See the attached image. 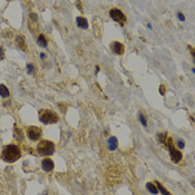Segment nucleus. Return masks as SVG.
Returning a JSON list of instances; mask_svg holds the SVG:
<instances>
[{"mask_svg": "<svg viewBox=\"0 0 195 195\" xmlns=\"http://www.w3.org/2000/svg\"><path fill=\"white\" fill-rule=\"evenodd\" d=\"M20 156H21L20 148L13 144L7 145L2 151V159L7 163H13L20 159Z\"/></svg>", "mask_w": 195, "mask_h": 195, "instance_id": "nucleus-1", "label": "nucleus"}, {"mask_svg": "<svg viewBox=\"0 0 195 195\" xmlns=\"http://www.w3.org/2000/svg\"><path fill=\"white\" fill-rule=\"evenodd\" d=\"M37 151H38V153H39L40 155L49 156L52 155V154H54V152H55V144L48 140H44L38 144Z\"/></svg>", "mask_w": 195, "mask_h": 195, "instance_id": "nucleus-2", "label": "nucleus"}, {"mask_svg": "<svg viewBox=\"0 0 195 195\" xmlns=\"http://www.w3.org/2000/svg\"><path fill=\"white\" fill-rule=\"evenodd\" d=\"M165 143L167 145L168 147V151H170V155H171V159L174 163H178V162L182 159V153L176 149L174 147V144H173V140L171 137H166L165 140Z\"/></svg>", "mask_w": 195, "mask_h": 195, "instance_id": "nucleus-3", "label": "nucleus"}, {"mask_svg": "<svg viewBox=\"0 0 195 195\" xmlns=\"http://www.w3.org/2000/svg\"><path fill=\"white\" fill-rule=\"evenodd\" d=\"M40 122L44 123V124H52V123H57L58 122V116L56 113L52 112V110H43L40 113Z\"/></svg>", "mask_w": 195, "mask_h": 195, "instance_id": "nucleus-4", "label": "nucleus"}, {"mask_svg": "<svg viewBox=\"0 0 195 195\" xmlns=\"http://www.w3.org/2000/svg\"><path fill=\"white\" fill-rule=\"evenodd\" d=\"M109 16L112 17V19L113 20H115L116 22H119L120 24V26H124L125 25V22H126V17H125V15L123 13L122 11L119 9H112L109 11Z\"/></svg>", "mask_w": 195, "mask_h": 195, "instance_id": "nucleus-5", "label": "nucleus"}, {"mask_svg": "<svg viewBox=\"0 0 195 195\" xmlns=\"http://www.w3.org/2000/svg\"><path fill=\"white\" fill-rule=\"evenodd\" d=\"M27 135L29 140H38L41 136V129L39 127H36V126H31V127L28 128Z\"/></svg>", "mask_w": 195, "mask_h": 195, "instance_id": "nucleus-6", "label": "nucleus"}, {"mask_svg": "<svg viewBox=\"0 0 195 195\" xmlns=\"http://www.w3.org/2000/svg\"><path fill=\"white\" fill-rule=\"evenodd\" d=\"M41 167H43V170L45 172H50L54 170L55 164H54V162H52L50 159H43V162H41Z\"/></svg>", "mask_w": 195, "mask_h": 195, "instance_id": "nucleus-7", "label": "nucleus"}, {"mask_svg": "<svg viewBox=\"0 0 195 195\" xmlns=\"http://www.w3.org/2000/svg\"><path fill=\"white\" fill-rule=\"evenodd\" d=\"M112 49H113V52H115L116 55H123V52H124V45L120 44L119 41H115L112 45Z\"/></svg>", "mask_w": 195, "mask_h": 195, "instance_id": "nucleus-8", "label": "nucleus"}, {"mask_svg": "<svg viewBox=\"0 0 195 195\" xmlns=\"http://www.w3.org/2000/svg\"><path fill=\"white\" fill-rule=\"evenodd\" d=\"M76 22H77V25H78V27L79 28H82V29L88 28V21H87V19L84 18V17H77Z\"/></svg>", "mask_w": 195, "mask_h": 195, "instance_id": "nucleus-9", "label": "nucleus"}, {"mask_svg": "<svg viewBox=\"0 0 195 195\" xmlns=\"http://www.w3.org/2000/svg\"><path fill=\"white\" fill-rule=\"evenodd\" d=\"M117 145H118V140H117V138L115 136H113V137H110L108 140V148H109V151H115L117 148Z\"/></svg>", "mask_w": 195, "mask_h": 195, "instance_id": "nucleus-10", "label": "nucleus"}, {"mask_svg": "<svg viewBox=\"0 0 195 195\" xmlns=\"http://www.w3.org/2000/svg\"><path fill=\"white\" fill-rule=\"evenodd\" d=\"M0 95H1V97L3 98H8L10 96V93H9V89L7 88L6 86L1 84L0 85Z\"/></svg>", "mask_w": 195, "mask_h": 195, "instance_id": "nucleus-11", "label": "nucleus"}, {"mask_svg": "<svg viewBox=\"0 0 195 195\" xmlns=\"http://www.w3.org/2000/svg\"><path fill=\"white\" fill-rule=\"evenodd\" d=\"M155 184H156V185H157V189H159V192H161V193H162V194H163V195H172L171 193L168 192L167 189H165L164 186H163V185H162L161 183H159V182H155Z\"/></svg>", "mask_w": 195, "mask_h": 195, "instance_id": "nucleus-12", "label": "nucleus"}, {"mask_svg": "<svg viewBox=\"0 0 195 195\" xmlns=\"http://www.w3.org/2000/svg\"><path fill=\"white\" fill-rule=\"evenodd\" d=\"M146 187H147V189H148L149 192L153 193V194H157V193H159V189H157V187H156V186L154 185L153 183H151V182L146 184Z\"/></svg>", "mask_w": 195, "mask_h": 195, "instance_id": "nucleus-13", "label": "nucleus"}, {"mask_svg": "<svg viewBox=\"0 0 195 195\" xmlns=\"http://www.w3.org/2000/svg\"><path fill=\"white\" fill-rule=\"evenodd\" d=\"M37 43H38V45H39L40 47H46L47 46V40H46V38H45L44 35H40V36L38 37Z\"/></svg>", "mask_w": 195, "mask_h": 195, "instance_id": "nucleus-14", "label": "nucleus"}, {"mask_svg": "<svg viewBox=\"0 0 195 195\" xmlns=\"http://www.w3.org/2000/svg\"><path fill=\"white\" fill-rule=\"evenodd\" d=\"M17 43H18V45H19V47H20V48L21 49H26L24 47V44H25V39L24 38H22V37H18V38H17Z\"/></svg>", "mask_w": 195, "mask_h": 195, "instance_id": "nucleus-15", "label": "nucleus"}, {"mask_svg": "<svg viewBox=\"0 0 195 195\" xmlns=\"http://www.w3.org/2000/svg\"><path fill=\"white\" fill-rule=\"evenodd\" d=\"M140 123L143 124V126H147L146 118H145V116H144L143 114H140Z\"/></svg>", "mask_w": 195, "mask_h": 195, "instance_id": "nucleus-16", "label": "nucleus"}, {"mask_svg": "<svg viewBox=\"0 0 195 195\" xmlns=\"http://www.w3.org/2000/svg\"><path fill=\"white\" fill-rule=\"evenodd\" d=\"M27 70H28V73L31 74V73H32V71L35 70L34 66H32V65H30V64H28V65H27Z\"/></svg>", "mask_w": 195, "mask_h": 195, "instance_id": "nucleus-17", "label": "nucleus"}, {"mask_svg": "<svg viewBox=\"0 0 195 195\" xmlns=\"http://www.w3.org/2000/svg\"><path fill=\"white\" fill-rule=\"evenodd\" d=\"M177 144H178V147H180L181 149L184 148V146H185V145H184V142H183L182 140H177Z\"/></svg>", "mask_w": 195, "mask_h": 195, "instance_id": "nucleus-18", "label": "nucleus"}, {"mask_svg": "<svg viewBox=\"0 0 195 195\" xmlns=\"http://www.w3.org/2000/svg\"><path fill=\"white\" fill-rule=\"evenodd\" d=\"M37 17H38V16L36 15V13H30V18L32 19V20H35V21H37Z\"/></svg>", "mask_w": 195, "mask_h": 195, "instance_id": "nucleus-19", "label": "nucleus"}, {"mask_svg": "<svg viewBox=\"0 0 195 195\" xmlns=\"http://www.w3.org/2000/svg\"><path fill=\"white\" fill-rule=\"evenodd\" d=\"M178 18H180V20L181 21H184V20H185V18H184V15L183 13H181V12H178Z\"/></svg>", "mask_w": 195, "mask_h": 195, "instance_id": "nucleus-20", "label": "nucleus"}, {"mask_svg": "<svg viewBox=\"0 0 195 195\" xmlns=\"http://www.w3.org/2000/svg\"><path fill=\"white\" fill-rule=\"evenodd\" d=\"M5 57V52H3V49L0 47V59H3Z\"/></svg>", "mask_w": 195, "mask_h": 195, "instance_id": "nucleus-21", "label": "nucleus"}, {"mask_svg": "<svg viewBox=\"0 0 195 195\" xmlns=\"http://www.w3.org/2000/svg\"><path fill=\"white\" fill-rule=\"evenodd\" d=\"M159 93H161L162 95L165 94V87L164 86H161V87H159Z\"/></svg>", "mask_w": 195, "mask_h": 195, "instance_id": "nucleus-22", "label": "nucleus"}, {"mask_svg": "<svg viewBox=\"0 0 195 195\" xmlns=\"http://www.w3.org/2000/svg\"><path fill=\"white\" fill-rule=\"evenodd\" d=\"M98 71H99V67L97 66V67H96V74H98Z\"/></svg>", "mask_w": 195, "mask_h": 195, "instance_id": "nucleus-23", "label": "nucleus"}, {"mask_svg": "<svg viewBox=\"0 0 195 195\" xmlns=\"http://www.w3.org/2000/svg\"><path fill=\"white\" fill-rule=\"evenodd\" d=\"M40 58H41V59H44V58H45V55H44V54H41V55H40Z\"/></svg>", "mask_w": 195, "mask_h": 195, "instance_id": "nucleus-24", "label": "nucleus"}]
</instances>
